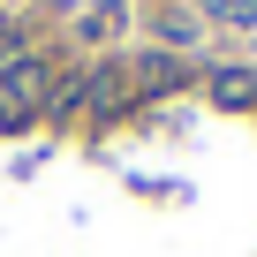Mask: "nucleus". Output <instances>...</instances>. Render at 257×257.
<instances>
[{
  "mask_svg": "<svg viewBox=\"0 0 257 257\" xmlns=\"http://www.w3.org/2000/svg\"><path fill=\"white\" fill-rule=\"evenodd\" d=\"M38 106H46V68H38L31 53H8V61H0V113L23 121V113H38Z\"/></svg>",
  "mask_w": 257,
  "mask_h": 257,
  "instance_id": "1",
  "label": "nucleus"
},
{
  "mask_svg": "<svg viewBox=\"0 0 257 257\" xmlns=\"http://www.w3.org/2000/svg\"><path fill=\"white\" fill-rule=\"evenodd\" d=\"M204 8L219 23H234V31H257V0H204Z\"/></svg>",
  "mask_w": 257,
  "mask_h": 257,
  "instance_id": "3",
  "label": "nucleus"
},
{
  "mask_svg": "<svg viewBox=\"0 0 257 257\" xmlns=\"http://www.w3.org/2000/svg\"><path fill=\"white\" fill-rule=\"evenodd\" d=\"M249 98H257V68H212V106L242 113Z\"/></svg>",
  "mask_w": 257,
  "mask_h": 257,
  "instance_id": "2",
  "label": "nucleus"
}]
</instances>
